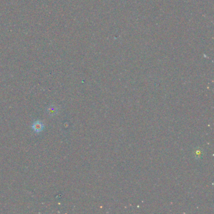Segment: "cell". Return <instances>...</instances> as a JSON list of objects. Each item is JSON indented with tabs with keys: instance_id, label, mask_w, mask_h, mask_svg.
Segmentation results:
<instances>
[{
	"instance_id": "obj_1",
	"label": "cell",
	"mask_w": 214,
	"mask_h": 214,
	"mask_svg": "<svg viewBox=\"0 0 214 214\" xmlns=\"http://www.w3.org/2000/svg\"><path fill=\"white\" fill-rule=\"evenodd\" d=\"M43 128H44V126H43V123L40 122V121H37L35 122L34 123V124L32 125V128L35 131V132L36 133H40L43 130Z\"/></svg>"
}]
</instances>
